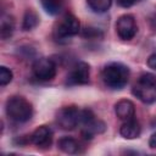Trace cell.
I'll return each mask as SVG.
<instances>
[{"mask_svg": "<svg viewBox=\"0 0 156 156\" xmlns=\"http://www.w3.org/2000/svg\"><path fill=\"white\" fill-rule=\"evenodd\" d=\"M39 23V17L33 10H27L24 16H23V22H22V29L23 30H30L35 28Z\"/></svg>", "mask_w": 156, "mask_h": 156, "instance_id": "16", "label": "cell"}, {"mask_svg": "<svg viewBox=\"0 0 156 156\" xmlns=\"http://www.w3.org/2000/svg\"><path fill=\"white\" fill-rule=\"evenodd\" d=\"M6 115L16 122H27L32 118L33 107L28 100L22 96H11L6 101Z\"/></svg>", "mask_w": 156, "mask_h": 156, "instance_id": "2", "label": "cell"}, {"mask_svg": "<svg viewBox=\"0 0 156 156\" xmlns=\"http://www.w3.org/2000/svg\"><path fill=\"white\" fill-rule=\"evenodd\" d=\"M34 76L40 80H51L56 76V65L51 58L40 57L32 66Z\"/></svg>", "mask_w": 156, "mask_h": 156, "instance_id": "7", "label": "cell"}, {"mask_svg": "<svg viewBox=\"0 0 156 156\" xmlns=\"http://www.w3.org/2000/svg\"><path fill=\"white\" fill-rule=\"evenodd\" d=\"M149 146H150L151 149H155V147H156V132L151 134V136H150V139H149Z\"/></svg>", "mask_w": 156, "mask_h": 156, "instance_id": "22", "label": "cell"}, {"mask_svg": "<svg viewBox=\"0 0 156 156\" xmlns=\"http://www.w3.org/2000/svg\"><path fill=\"white\" fill-rule=\"evenodd\" d=\"M115 113L122 121L133 119L135 115V105L128 99H122L115 104Z\"/></svg>", "mask_w": 156, "mask_h": 156, "instance_id": "9", "label": "cell"}, {"mask_svg": "<svg viewBox=\"0 0 156 156\" xmlns=\"http://www.w3.org/2000/svg\"><path fill=\"white\" fill-rule=\"evenodd\" d=\"M13 28H15L13 17L4 13L1 16V20H0V37L4 40L9 39L13 33Z\"/></svg>", "mask_w": 156, "mask_h": 156, "instance_id": "13", "label": "cell"}, {"mask_svg": "<svg viewBox=\"0 0 156 156\" xmlns=\"http://www.w3.org/2000/svg\"><path fill=\"white\" fill-rule=\"evenodd\" d=\"M89 7L98 13H102L106 12L112 4V0H87Z\"/></svg>", "mask_w": 156, "mask_h": 156, "instance_id": "17", "label": "cell"}, {"mask_svg": "<svg viewBox=\"0 0 156 156\" xmlns=\"http://www.w3.org/2000/svg\"><path fill=\"white\" fill-rule=\"evenodd\" d=\"M80 111L76 106H65L58 110L56 121L65 130H72L80 123Z\"/></svg>", "mask_w": 156, "mask_h": 156, "instance_id": "5", "label": "cell"}, {"mask_svg": "<svg viewBox=\"0 0 156 156\" xmlns=\"http://www.w3.org/2000/svg\"><path fill=\"white\" fill-rule=\"evenodd\" d=\"M52 140V130L48 126H40L38 127L30 135V141L40 147L49 146Z\"/></svg>", "mask_w": 156, "mask_h": 156, "instance_id": "10", "label": "cell"}, {"mask_svg": "<svg viewBox=\"0 0 156 156\" xmlns=\"http://www.w3.org/2000/svg\"><path fill=\"white\" fill-rule=\"evenodd\" d=\"M138 27H136V22L133 15H122L121 17H118L117 22H116V32L117 35L122 39V40H130L134 38V35L136 34Z\"/></svg>", "mask_w": 156, "mask_h": 156, "instance_id": "6", "label": "cell"}, {"mask_svg": "<svg viewBox=\"0 0 156 156\" xmlns=\"http://www.w3.org/2000/svg\"><path fill=\"white\" fill-rule=\"evenodd\" d=\"M106 126L102 121H91L90 123L84 126V129L82 130V135L84 139H91L95 134H100L102 132H105Z\"/></svg>", "mask_w": 156, "mask_h": 156, "instance_id": "12", "label": "cell"}, {"mask_svg": "<svg viewBox=\"0 0 156 156\" xmlns=\"http://www.w3.org/2000/svg\"><path fill=\"white\" fill-rule=\"evenodd\" d=\"M82 35H83L84 38H87V39H98V38H102L101 30L98 29V28H93V27H87V28L83 30Z\"/></svg>", "mask_w": 156, "mask_h": 156, "instance_id": "19", "label": "cell"}, {"mask_svg": "<svg viewBox=\"0 0 156 156\" xmlns=\"http://www.w3.org/2000/svg\"><path fill=\"white\" fill-rule=\"evenodd\" d=\"M101 77L110 89H122L128 83L129 68L121 62H111L104 67Z\"/></svg>", "mask_w": 156, "mask_h": 156, "instance_id": "1", "label": "cell"}, {"mask_svg": "<svg viewBox=\"0 0 156 156\" xmlns=\"http://www.w3.org/2000/svg\"><path fill=\"white\" fill-rule=\"evenodd\" d=\"M138 0H117V4L122 7H130L133 6Z\"/></svg>", "mask_w": 156, "mask_h": 156, "instance_id": "21", "label": "cell"}, {"mask_svg": "<svg viewBox=\"0 0 156 156\" xmlns=\"http://www.w3.org/2000/svg\"><path fill=\"white\" fill-rule=\"evenodd\" d=\"M89 76H90V67L87 62L84 61H79L77 62L71 72L67 76L66 79V84L67 85H83V84H88L89 82Z\"/></svg>", "mask_w": 156, "mask_h": 156, "instance_id": "8", "label": "cell"}, {"mask_svg": "<svg viewBox=\"0 0 156 156\" xmlns=\"http://www.w3.org/2000/svg\"><path fill=\"white\" fill-rule=\"evenodd\" d=\"M44 11L51 16L58 15L65 6V0H40Z\"/></svg>", "mask_w": 156, "mask_h": 156, "instance_id": "14", "label": "cell"}, {"mask_svg": "<svg viewBox=\"0 0 156 156\" xmlns=\"http://www.w3.org/2000/svg\"><path fill=\"white\" fill-rule=\"evenodd\" d=\"M12 71L5 66H1L0 67V84L1 85H6L9 84L11 80H12Z\"/></svg>", "mask_w": 156, "mask_h": 156, "instance_id": "18", "label": "cell"}, {"mask_svg": "<svg viewBox=\"0 0 156 156\" xmlns=\"http://www.w3.org/2000/svg\"><path fill=\"white\" fill-rule=\"evenodd\" d=\"M57 146H58V149L61 151H63L66 154H76L78 151V149H79L78 143L73 138H71V136L61 138L58 140V143H57Z\"/></svg>", "mask_w": 156, "mask_h": 156, "instance_id": "15", "label": "cell"}, {"mask_svg": "<svg viewBox=\"0 0 156 156\" xmlns=\"http://www.w3.org/2000/svg\"><path fill=\"white\" fill-rule=\"evenodd\" d=\"M80 30V22L79 20L72 15L66 13L54 27V38L57 41L67 40L71 37L78 34Z\"/></svg>", "mask_w": 156, "mask_h": 156, "instance_id": "4", "label": "cell"}, {"mask_svg": "<svg viewBox=\"0 0 156 156\" xmlns=\"http://www.w3.org/2000/svg\"><path fill=\"white\" fill-rule=\"evenodd\" d=\"M140 132H141V127L139 122L134 118L126 121L119 129V134L126 139H135L140 135Z\"/></svg>", "mask_w": 156, "mask_h": 156, "instance_id": "11", "label": "cell"}, {"mask_svg": "<svg viewBox=\"0 0 156 156\" xmlns=\"http://www.w3.org/2000/svg\"><path fill=\"white\" fill-rule=\"evenodd\" d=\"M147 66L151 68V69H155L156 71V54H151L147 58Z\"/></svg>", "mask_w": 156, "mask_h": 156, "instance_id": "20", "label": "cell"}, {"mask_svg": "<svg viewBox=\"0 0 156 156\" xmlns=\"http://www.w3.org/2000/svg\"><path fill=\"white\" fill-rule=\"evenodd\" d=\"M132 93L140 101L152 104L156 101V77L152 73H143L138 83L133 87Z\"/></svg>", "mask_w": 156, "mask_h": 156, "instance_id": "3", "label": "cell"}]
</instances>
